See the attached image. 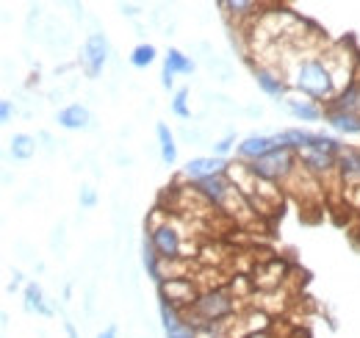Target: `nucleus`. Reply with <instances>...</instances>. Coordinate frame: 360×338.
<instances>
[{
	"instance_id": "obj_6",
	"label": "nucleus",
	"mask_w": 360,
	"mask_h": 338,
	"mask_svg": "<svg viewBox=\"0 0 360 338\" xmlns=\"http://www.w3.org/2000/svg\"><path fill=\"white\" fill-rule=\"evenodd\" d=\"M227 158H217V156H197V158H188V164L183 167V177L191 180V183H202L208 177H217V175H227Z\"/></svg>"
},
{
	"instance_id": "obj_15",
	"label": "nucleus",
	"mask_w": 360,
	"mask_h": 338,
	"mask_svg": "<svg viewBox=\"0 0 360 338\" xmlns=\"http://www.w3.org/2000/svg\"><path fill=\"white\" fill-rule=\"evenodd\" d=\"M155 136H158V150H161V161L167 167H172L178 161V142H175V133L169 130L167 123H158L155 125Z\"/></svg>"
},
{
	"instance_id": "obj_22",
	"label": "nucleus",
	"mask_w": 360,
	"mask_h": 338,
	"mask_svg": "<svg viewBox=\"0 0 360 338\" xmlns=\"http://www.w3.org/2000/svg\"><path fill=\"white\" fill-rule=\"evenodd\" d=\"M222 8H227V14L230 17H236V20H244V17H258V11H261V6L258 3H244V0H230V3H222Z\"/></svg>"
},
{
	"instance_id": "obj_5",
	"label": "nucleus",
	"mask_w": 360,
	"mask_h": 338,
	"mask_svg": "<svg viewBox=\"0 0 360 338\" xmlns=\"http://www.w3.org/2000/svg\"><path fill=\"white\" fill-rule=\"evenodd\" d=\"M108 56H111V47H108V39L103 31H94L89 34L84 44H81V67L86 73V78H100V73L105 70L108 64Z\"/></svg>"
},
{
	"instance_id": "obj_9",
	"label": "nucleus",
	"mask_w": 360,
	"mask_h": 338,
	"mask_svg": "<svg viewBox=\"0 0 360 338\" xmlns=\"http://www.w3.org/2000/svg\"><path fill=\"white\" fill-rule=\"evenodd\" d=\"M338 177L347 192H360V147H344L338 156Z\"/></svg>"
},
{
	"instance_id": "obj_24",
	"label": "nucleus",
	"mask_w": 360,
	"mask_h": 338,
	"mask_svg": "<svg viewBox=\"0 0 360 338\" xmlns=\"http://www.w3.org/2000/svg\"><path fill=\"white\" fill-rule=\"evenodd\" d=\"M164 336L167 338H197V327H194L191 322H180L178 327L164 330Z\"/></svg>"
},
{
	"instance_id": "obj_3",
	"label": "nucleus",
	"mask_w": 360,
	"mask_h": 338,
	"mask_svg": "<svg viewBox=\"0 0 360 338\" xmlns=\"http://www.w3.org/2000/svg\"><path fill=\"white\" fill-rule=\"evenodd\" d=\"M233 308H236V299H233L230 292H225V289H205V292H200L197 302L183 313H186V322L200 327V325L227 322Z\"/></svg>"
},
{
	"instance_id": "obj_18",
	"label": "nucleus",
	"mask_w": 360,
	"mask_h": 338,
	"mask_svg": "<svg viewBox=\"0 0 360 338\" xmlns=\"http://www.w3.org/2000/svg\"><path fill=\"white\" fill-rule=\"evenodd\" d=\"M164 73L169 75H191L194 73V61L188 56H183L178 47H169L164 56Z\"/></svg>"
},
{
	"instance_id": "obj_28",
	"label": "nucleus",
	"mask_w": 360,
	"mask_h": 338,
	"mask_svg": "<svg viewBox=\"0 0 360 338\" xmlns=\"http://www.w3.org/2000/svg\"><path fill=\"white\" fill-rule=\"evenodd\" d=\"M120 11H122V14H128V17H136L141 8H139V6H134V3H120Z\"/></svg>"
},
{
	"instance_id": "obj_8",
	"label": "nucleus",
	"mask_w": 360,
	"mask_h": 338,
	"mask_svg": "<svg viewBox=\"0 0 360 338\" xmlns=\"http://www.w3.org/2000/svg\"><path fill=\"white\" fill-rule=\"evenodd\" d=\"M158 292H161V299H169L172 305H178L180 311H188L194 302H197V286H194V280L191 277H180V280H167V283H161L158 286Z\"/></svg>"
},
{
	"instance_id": "obj_2",
	"label": "nucleus",
	"mask_w": 360,
	"mask_h": 338,
	"mask_svg": "<svg viewBox=\"0 0 360 338\" xmlns=\"http://www.w3.org/2000/svg\"><path fill=\"white\" fill-rule=\"evenodd\" d=\"M147 239L155 247V253H158L161 261L186 258L183 255V250H186L183 247V227H180L172 216H167L161 208H155L153 216H150V222H147Z\"/></svg>"
},
{
	"instance_id": "obj_17",
	"label": "nucleus",
	"mask_w": 360,
	"mask_h": 338,
	"mask_svg": "<svg viewBox=\"0 0 360 338\" xmlns=\"http://www.w3.org/2000/svg\"><path fill=\"white\" fill-rule=\"evenodd\" d=\"M327 108H335V111H349V114H358L360 117V81H352L347 86Z\"/></svg>"
},
{
	"instance_id": "obj_20",
	"label": "nucleus",
	"mask_w": 360,
	"mask_h": 338,
	"mask_svg": "<svg viewBox=\"0 0 360 338\" xmlns=\"http://www.w3.org/2000/svg\"><path fill=\"white\" fill-rule=\"evenodd\" d=\"M141 263H144L147 275H150L155 283H161V258L155 253V247L150 244V239H144V244H141Z\"/></svg>"
},
{
	"instance_id": "obj_31",
	"label": "nucleus",
	"mask_w": 360,
	"mask_h": 338,
	"mask_svg": "<svg viewBox=\"0 0 360 338\" xmlns=\"http://www.w3.org/2000/svg\"><path fill=\"white\" fill-rule=\"evenodd\" d=\"M64 327H67V336L78 338V333H75V325H72V322H64Z\"/></svg>"
},
{
	"instance_id": "obj_19",
	"label": "nucleus",
	"mask_w": 360,
	"mask_h": 338,
	"mask_svg": "<svg viewBox=\"0 0 360 338\" xmlns=\"http://www.w3.org/2000/svg\"><path fill=\"white\" fill-rule=\"evenodd\" d=\"M22 296H25V311H28V313H42V316H50V313H53L45 305V294H42L39 283H28Z\"/></svg>"
},
{
	"instance_id": "obj_26",
	"label": "nucleus",
	"mask_w": 360,
	"mask_h": 338,
	"mask_svg": "<svg viewBox=\"0 0 360 338\" xmlns=\"http://www.w3.org/2000/svg\"><path fill=\"white\" fill-rule=\"evenodd\" d=\"M78 203H81L84 208H94V206H97V192H94V186H81Z\"/></svg>"
},
{
	"instance_id": "obj_11",
	"label": "nucleus",
	"mask_w": 360,
	"mask_h": 338,
	"mask_svg": "<svg viewBox=\"0 0 360 338\" xmlns=\"http://www.w3.org/2000/svg\"><path fill=\"white\" fill-rule=\"evenodd\" d=\"M56 123L64 130H86L91 127V114L84 103H70L56 114Z\"/></svg>"
},
{
	"instance_id": "obj_12",
	"label": "nucleus",
	"mask_w": 360,
	"mask_h": 338,
	"mask_svg": "<svg viewBox=\"0 0 360 338\" xmlns=\"http://www.w3.org/2000/svg\"><path fill=\"white\" fill-rule=\"evenodd\" d=\"M283 108L294 120H300V123H319L324 117V108L319 103H314V100H305V97H285L283 100Z\"/></svg>"
},
{
	"instance_id": "obj_27",
	"label": "nucleus",
	"mask_w": 360,
	"mask_h": 338,
	"mask_svg": "<svg viewBox=\"0 0 360 338\" xmlns=\"http://www.w3.org/2000/svg\"><path fill=\"white\" fill-rule=\"evenodd\" d=\"M11 114H14L11 100H0V123H3V125H6V123H11Z\"/></svg>"
},
{
	"instance_id": "obj_13",
	"label": "nucleus",
	"mask_w": 360,
	"mask_h": 338,
	"mask_svg": "<svg viewBox=\"0 0 360 338\" xmlns=\"http://www.w3.org/2000/svg\"><path fill=\"white\" fill-rule=\"evenodd\" d=\"M255 84L269 97H283L285 94V78L266 64H255Z\"/></svg>"
},
{
	"instance_id": "obj_21",
	"label": "nucleus",
	"mask_w": 360,
	"mask_h": 338,
	"mask_svg": "<svg viewBox=\"0 0 360 338\" xmlns=\"http://www.w3.org/2000/svg\"><path fill=\"white\" fill-rule=\"evenodd\" d=\"M155 58H158V50H155V44H150V42L136 44L134 50H131V67H136V70L150 67Z\"/></svg>"
},
{
	"instance_id": "obj_4",
	"label": "nucleus",
	"mask_w": 360,
	"mask_h": 338,
	"mask_svg": "<svg viewBox=\"0 0 360 338\" xmlns=\"http://www.w3.org/2000/svg\"><path fill=\"white\" fill-rule=\"evenodd\" d=\"M250 169L264 177V180H271V183H288L291 175L300 169V156L297 150L291 147H274L269 156L258 158L255 164H250Z\"/></svg>"
},
{
	"instance_id": "obj_25",
	"label": "nucleus",
	"mask_w": 360,
	"mask_h": 338,
	"mask_svg": "<svg viewBox=\"0 0 360 338\" xmlns=\"http://www.w3.org/2000/svg\"><path fill=\"white\" fill-rule=\"evenodd\" d=\"M233 142H236L233 133H227V136H222L219 142H214V144H211V147H214V156H217V158H225L227 153L233 150Z\"/></svg>"
},
{
	"instance_id": "obj_14",
	"label": "nucleus",
	"mask_w": 360,
	"mask_h": 338,
	"mask_svg": "<svg viewBox=\"0 0 360 338\" xmlns=\"http://www.w3.org/2000/svg\"><path fill=\"white\" fill-rule=\"evenodd\" d=\"M324 123H330L333 130L344 133V136H358L360 133V117L349 111H335V108H324Z\"/></svg>"
},
{
	"instance_id": "obj_1",
	"label": "nucleus",
	"mask_w": 360,
	"mask_h": 338,
	"mask_svg": "<svg viewBox=\"0 0 360 338\" xmlns=\"http://www.w3.org/2000/svg\"><path fill=\"white\" fill-rule=\"evenodd\" d=\"M288 81L297 92H302L308 100H327V106L338 97V84H335V75L330 70V64L319 56H297L291 64H288Z\"/></svg>"
},
{
	"instance_id": "obj_16",
	"label": "nucleus",
	"mask_w": 360,
	"mask_h": 338,
	"mask_svg": "<svg viewBox=\"0 0 360 338\" xmlns=\"http://www.w3.org/2000/svg\"><path fill=\"white\" fill-rule=\"evenodd\" d=\"M8 156L14 161H31L37 156V139L28 133H14L8 142Z\"/></svg>"
},
{
	"instance_id": "obj_7",
	"label": "nucleus",
	"mask_w": 360,
	"mask_h": 338,
	"mask_svg": "<svg viewBox=\"0 0 360 338\" xmlns=\"http://www.w3.org/2000/svg\"><path fill=\"white\" fill-rule=\"evenodd\" d=\"M274 147H280L274 136H266V133H252V136H247V139H241V142L236 144V156H238V161H241V164H255L258 158L269 156Z\"/></svg>"
},
{
	"instance_id": "obj_29",
	"label": "nucleus",
	"mask_w": 360,
	"mask_h": 338,
	"mask_svg": "<svg viewBox=\"0 0 360 338\" xmlns=\"http://www.w3.org/2000/svg\"><path fill=\"white\" fill-rule=\"evenodd\" d=\"M97 338H117V325H111V327H105V330H103V333H100V336Z\"/></svg>"
},
{
	"instance_id": "obj_30",
	"label": "nucleus",
	"mask_w": 360,
	"mask_h": 338,
	"mask_svg": "<svg viewBox=\"0 0 360 338\" xmlns=\"http://www.w3.org/2000/svg\"><path fill=\"white\" fill-rule=\"evenodd\" d=\"M20 283H22V275H20V272H14V280L8 283V292H14V289H20Z\"/></svg>"
},
{
	"instance_id": "obj_10",
	"label": "nucleus",
	"mask_w": 360,
	"mask_h": 338,
	"mask_svg": "<svg viewBox=\"0 0 360 338\" xmlns=\"http://www.w3.org/2000/svg\"><path fill=\"white\" fill-rule=\"evenodd\" d=\"M191 186H197V192L211 203V208H219V211L225 208L227 197L233 192V183L227 175H217V177H208L202 183H191Z\"/></svg>"
},
{
	"instance_id": "obj_23",
	"label": "nucleus",
	"mask_w": 360,
	"mask_h": 338,
	"mask_svg": "<svg viewBox=\"0 0 360 338\" xmlns=\"http://www.w3.org/2000/svg\"><path fill=\"white\" fill-rule=\"evenodd\" d=\"M172 114L178 120H191V106H188V89L186 86L178 89L175 97H172Z\"/></svg>"
}]
</instances>
